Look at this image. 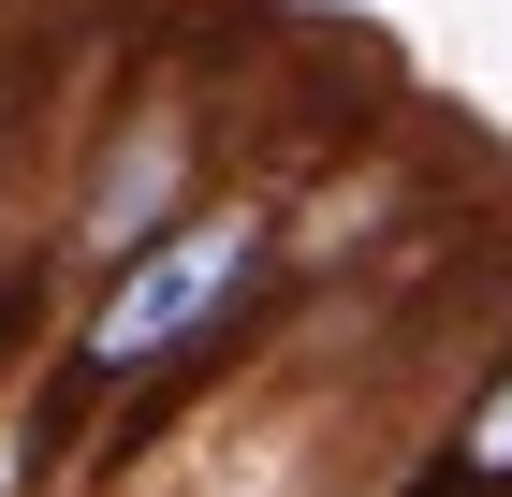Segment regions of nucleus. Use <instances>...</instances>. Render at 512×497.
<instances>
[{"label": "nucleus", "mask_w": 512, "mask_h": 497, "mask_svg": "<svg viewBox=\"0 0 512 497\" xmlns=\"http://www.w3.org/2000/svg\"><path fill=\"white\" fill-rule=\"evenodd\" d=\"M0 15H15V0H0Z\"/></svg>", "instance_id": "nucleus-4"}, {"label": "nucleus", "mask_w": 512, "mask_h": 497, "mask_svg": "<svg viewBox=\"0 0 512 497\" xmlns=\"http://www.w3.org/2000/svg\"><path fill=\"white\" fill-rule=\"evenodd\" d=\"M278 264H293V176H220L176 234H147L118 278H88L74 337L44 366V424L118 410V454H132L278 322Z\"/></svg>", "instance_id": "nucleus-1"}, {"label": "nucleus", "mask_w": 512, "mask_h": 497, "mask_svg": "<svg viewBox=\"0 0 512 497\" xmlns=\"http://www.w3.org/2000/svg\"><path fill=\"white\" fill-rule=\"evenodd\" d=\"M220 147H235V74H220V59L147 44L132 74H103L74 161H59V220H44L59 278L88 293V278H118L147 234H176L205 191H220Z\"/></svg>", "instance_id": "nucleus-2"}, {"label": "nucleus", "mask_w": 512, "mask_h": 497, "mask_svg": "<svg viewBox=\"0 0 512 497\" xmlns=\"http://www.w3.org/2000/svg\"><path fill=\"white\" fill-rule=\"evenodd\" d=\"M59 103H74V15H59V0H15V15H0V191H15V161L59 132Z\"/></svg>", "instance_id": "nucleus-3"}]
</instances>
